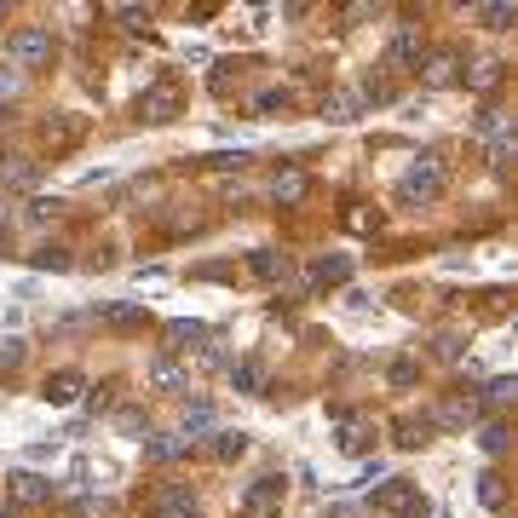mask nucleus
<instances>
[{"mask_svg": "<svg viewBox=\"0 0 518 518\" xmlns=\"http://www.w3.org/2000/svg\"><path fill=\"white\" fill-rule=\"evenodd\" d=\"M438 196H444V162L421 156V162L398 179V202H403V208H415V202L426 208V202H438Z\"/></svg>", "mask_w": 518, "mask_h": 518, "instance_id": "1", "label": "nucleus"}, {"mask_svg": "<svg viewBox=\"0 0 518 518\" xmlns=\"http://www.w3.org/2000/svg\"><path fill=\"white\" fill-rule=\"evenodd\" d=\"M185 110V93H179V81H150L139 93V116L150 121V127H162V121H173Z\"/></svg>", "mask_w": 518, "mask_h": 518, "instance_id": "2", "label": "nucleus"}, {"mask_svg": "<svg viewBox=\"0 0 518 518\" xmlns=\"http://www.w3.org/2000/svg\"><path fill=\"white\" fill-rule=\"evenodd\" d=\"M375 513H392V518H426V495L415 490V484L392 478V484H380V490H375Z\"/></svg>", "mask_w": 518, "mask_h": 518, "instance_id": "3", "label": "nucleus"}, {"mask_svg": "<svg viewBox=\"0 0 518 518\" xmlns=\"http://www.w3.org/2000/svg\"><path fill=\"white\" fill-rule=\"evenodd\" d=\"M478 139H490V162H495V167L513 162V150H518L513 116H501V110H484V116H478Z\"/></svg>", "mask_w": 518, "mask_h": 518, "instance_id": "4", "label": "nucleus"}, {"mask_svg": "<svg viewBox=\"0 0 518 518\" xmlns=\"http://www.w3.org/2000/svg\"><path fill=\"white\" fill-rule=\"evenodd\" d=\"M6 52H12V64L41 70V64H52V35H47V29H18V35L6 41Z\"/></svg>", "mask_w": 518, "mask_h": 518, "instance_id": "5", "label": "nucleus"}, {"mask_svg": "<svg viewBox=\"0 0 518 518\" xmlns=\"http://www.w3.org/2000/svg\"><path fill=\"white\" fill-rule=\"evenodd\" d=\"M6 495H12V507H47L52 478H41V472H12V478H6Z\"/></svg>", "mask_w": 518, "mask_h": 518, "instance_id": "6", "label": "nucleus"}, {"mask_svg": "<svg viewBox=\"0 0 518 518\" xmlns=\"http://www.w3.org/2000/svg\"><path fill=\"white\" fill-rule=\"evenodd\" d=\"M421 58H426L421 35H415V29H398V35H392V47H386V70L409 75V70H421Z\"/></svg>", "mask_w": 518, "mask_h": 518, "instance_id": "7", "label": "nucleus"}, {"mask_svg": "<svg viewBox=\"0 0 518 518\" xmlns=\"http://www.w3.org/2000/svg\"><path fill=\"white\" fill-rule=\"evenodd\" d=\"M150 518H202V507H196V495H190V484H167V490L156 495V507H150Z\"/></svg>", "mask_w": 518, "mask_h": 518, "instance_id": "8", "label": "nucleus"}, {"mask_svg": "<svg viewBox=\"0 0 518 518\" xmlns=\"http://www.w3.org/2000/svg\"><path fill=\"white\" fill-rule=\"evenodd\" d=\"M283 478H277V472H271V478H259L254 490H248V501H242V513L248 518H265V513H277V507H283Z\"/></svg>", "mask_w": 518, "mask_h": 518, "instance_id": "9", "label": "nucleus"}, {"mask_svg": "<svg viewBox=\"0 0 518 518\" xmlns=\"http://www.w3.org/2000/svg\"><path fill=\"white\" fill-rule=\"evenodd\" d=\"M421 421L426 426H472L478 421V398H449V403H438V409H426Z\"/></svg>", "mask_w": 518, "mask_h": 518, "instance_id": "10", "label": "nucleus"}, {"mask_svg": "<svg viewBox=\"0 0 518 518\" xmlns=\"http://www.w3.org/2000/svg\"><path fill=\"white\" fill-rule=\"evenodd\" d=\"M311 283H317V288H340V283H352V259H346V254H323L317 265H311Z\"/></svg>", "mask_w": 518, "mask_h": 518, "instance_id": "11", "label": "nucleus"}, {"mask_svg": "<svg viewBox=\"0 0 518 518\" xmlns=\"http://www.w3.org/2000/svg\"><path fill=\"white\" fill-rule=\"evenodd\" d=\"M81 386H87V380H81V369H58V375H47L41 398H47V403H75V398H81Z\"/></svg>", "mask_w": 518, "mask_h": 518, "instance_id": "12", "label": "nucleus"}, {"mask_svg": "<svg viewBox=\"0 0 518 518\" xmlns=\"http://www.w3.org/2000/svg\"><path fill=\"white\" fill-rule=\"evenodd\" d=\"M35 185V162H29V156H6V162H0V196H6V190H29Z\"/></svg>", "mask_w": 518, "mask_h": 518, "instance_id": "13", "label": "nucleus"}, {"mask_svg": "<svg viewBox=\"0 0 518 518\" xmlns=\"http://www.w3.org/2000/svg\"><path fill=\"white\" fill-rule=\"evenodd\" d=\"M150 386H162V392H185L190 375L173 363V357H156V363H150Z\"/></svg>", "mask_w": 518, "mask_h": 518, "instance_id": "14", "label": "nucleus"}, {"mask_svg": "<svg viewBox=\"0 0 518 518\" xmlns=\"http://www.w3.org/2000/svg\"><path fill=\"white\" fill-rule=\"evenodd\" d=\"M208 455L213 461H242V455H248V432H213Z\"/></svg>", "mask_w": 518, "mask_h": 518, "instance_id": "15", "label": "nucleus"}, {"mask_svg": "<svg viewBox=\"0 0 518 518\" xmlns=\"http://www.w3.org/2000/svg\"><path fill=\"white\" fill-rule=\"evenodd\" d=\"M254 277H265V283H277V277H288V254H277V248H254Z\"/></svg>", "mask_w": 518, "mask_h": 518, "instance_id": "16", "label": "nucleus"}, {"mask_svg": "<svg viewBox=\"0 0 518 518\" xmlns=\"http://www.w3.org/2000/svg\"><path fill=\"white\" fill-rule=\"evenodd\" d=\"M231 386H236V392H248V398H259V392H265V363H254V357H248V363H236Z\"/></svg>", "mask_w": 518, "mask_h": 518, "instance_id": "17", "label": "nucleus"}, {"mask_svg": "<svg viewBox=\"0 0 518 518\" xmlns=\"http://www.w3.org/2000/svg\"><path fill=\"white\" fill-rule=\"evenodd\" d=\"M144 455L150 461H179V455H190V444L179 432H162V438H144Z\"/></svg>", "mask_w": 518, "mask_h": 518, "instance_id": "18", "label": "nucleus"}, {"mask_svg": "<svg viewBox=\"0 0 518 518\" xmlns=\"http://www.w3.org/2000/svg\"><path fill=\"white\" fill-rule=\"evenodd\" d=\"M98 317H104L110 329H144V323H150L144 306H98Z\"/></svg>", "mask_w": 518, "mask_h": 518, "instance_id": "19", "label": "nucleus"}, {"mask_svg": "<svg viewBox=\"0 0 518 518\" xmlns=\"http://www.w3.org/2000/svg\"><path fill=\"white\" fill-rule=\"evenodd\" d=\"M472 18H478L484 29H513L518 24V6H513V0H495V6H478Z\"/></svg>", "mask_w": 518, "mask_h": 518, "instance_id": "20", "label": "nucleus"}, {"mask_svg": "<svg viewBox=\"0 0 518 518\" xmlns=\"http://www.w3.org/2000/svg\"><path fill=\"white\" fill-rule=\"evenodd\" d=\"M306 190H311V179H306V173H283V179H277V190H271V196H277V202H283V208H294V202H306Z\"/></svg>", "mask_w": 518, "mask_h": 518, "instance_id": "21", "label": "nucleus"}, {"mask_svg": "<svg viewBox=\"0 0 518 518\" xmlns=\"http://www.w3.org/2000/svg\"><path fill=\"white\" fill-rule=\"evenodd\" d=\"M467 87H472V93H495V87H501V64H495V58L472 64V70H467Z\"/></svg>", "mask_w": 518, "mask_h": 518, "instance_id": "22", "label": "nucleus"}, {"mask_svg": "<svg viewBox=\"0 0 518 518\" xmlns=\"http://www.w3.org/2000/svg\"><path fill=\"white\" fill-rule=\"evenodd\" d=\"M455 70H461V58H455V52H432L426 81H432V87H449V81H455Z\"/></svg>", "mask_w": 518, "mask_h": 518, "instance_id": "23", "label": "nucleus"}, {"mask_svg": "<svg viewBox=\"0 0 518 518\" xmlns=\"http://www.w3.org/2000/svg\"><path fill=\"white\" fill-rule=\"evenodd\" d=\"M196 432H213V409H208V403H190V409H185V432H179V438L190 444Z\"/></svg>", "mask_w": 518, "mask_h": 518, "instance_id": "24", "label": "nucleus"}, {"mask_svg": "<svg viewBox=\"0 0 518 518\" xmlns=\"http://www.w3.org/2000/svg\"><path fill=\"white\" fill-rule=\"evenodd\" d=\"M340 449H346V455H363V449H369V426H363V421H340Z\"/></svg>", "mask_w": 518, "mask_h": 518, "instance_id": "25", "label": "nucleus"}, {"mask_svg": "<svg viewBox=\"0 0 518 518\" xmlns=\"http://www.w3.org/2000/svg\"><path fill=\"white\" fill-rule=\"evenodd\" d=\"M29 265H35V271H70V248H35Z\"/></svg>", "mask_w": 518, "mask_h": 518, "instance_id": "26", "label": "nucleus"}, {"mask_svg": "<svg viewBox=\"0 0 518 518\" xmlns=\"http://www.w3.org/2000/svg\"><path fill=\"white\" fill-rule=\"evenodd\" d=\"M58 213H64V202H58V196H35V202L24 208V219H29V225H47V219H58Z\"/></svg>", "mask_w": 518, "mask_h": 518, "instance_id": "27", "label": "nucleus"}, {"mask_svg": "<svg viewBox=\"0 0 518 518\" xmlns=\"http://www.w3.org/2000/svg\"><path fill=\"white\" fill-rule=\"evenodd\" d=\"M323 116H329V121H352V116H357V98H352V93L323 98Z\"/></svg>", "mask_w": 518, "mask_h": 518, "instance_id": "28", "label": "nucleus"}, {"mask_svg": "<svg viewBox=\"0 0 518 518\" xmlns=\"http://www.w3.org/2000/svg\"><path fill=\"white\" fill-rule=\"evenodd\" d=\"M426 432H432L426 421H398V444H403V449H421V444H426Z\"/></svg>", "mask_w": 518, "mask_h": 518, "instance_id": "29", "label": "nucleus"}, {"mask_svg": "<svg viewBox=\"0 0 518 518\" xmlns=\"http://www.w3.org/2000/svg\"><path fill=\"white\" fill-rule=\"evenodd\" d=\"M167 340H179V346H185V340H208V329L190 323V317H179V323H167Z\"/></svg>", "mask_w": 518, "mask_h": 518, "instance_id": "30", "label": "nucleus"}, {"mask_svg": "<svg viewBox=\"0 0 518 518\" xmlns=\"http://www.w3.org/2000/svg\"><path fill=\"white\" fill-rule=\"evenodd\" d=\"M254 156L248 150H219V156H208V167H219V173H236V167H248Z\"/></svg>", "mask_w": 518, "mask_h": 518, "instance_id": "31", "label": "nucleus"}, {"mask_svg": "<svg viewBox=\"0 0 518 518\" xmlns=\"http://www.w3.org/2000/svg\"><path fill=\"white\" fill-rule=\"evenodd\" d=\"M346 231H380V213H369V208H346Z\"/></svg>", "mask_w": 518, "mask_h": 518, "instance_id": "32", "label": "nucleus"}, {"mask_svg": "<svg viewBox=\"0 0 518 518\" xmlns=\"http://www.w3.org/2000/svg\"><path fill=\"white\" fill-rule=\"evenodd\" d=\"M478 501H484V507H501V478H495V472L478 478Z\"/></svg>", "mask_w": 518, "mask_h": 518, "instance_id": "33", "label": "nucleus"}, {"mask_svg": "<svg viewBox=\"0 0 518 518\" xmlns=\"http://www.w3.org/2000/svg\"><path fill=\"white\" fill-rule=\"evenodd\" d=\"M75 518H116V501H93V495H87V501L75 507Z\"/></svg>", "mask_w": 518, "mask_h": 518, "instance_id": "34", "label": "nucleus"}, {"mask_svg": "<svg viewBox=\"0 0 518 518\" xmlns=\"http://www.w3.org/2000/svg\"><path fill=\"white\" fill-rule=\"evenodd\" d=\"M513 392H518V386H513V375H501V380H490V392H484V398H490L495 409H501V403H513Z\"/></svg>", "mask_w": 518, "mask_h": 518, "instance_id": "35", "label": "nucleus"}, {"mask_svg": "<svg viewBox=\"0 0 518 518\" xmlns=\"http://www.w3.org/2000/svg\"><path fill=\"white\" fill-rule=\"evenodd\" d=\"M432 357L455 363V357H461V340H455V334H438V340H432Z\"/></svg>", "mask_w": 518, "mask_h": 518, "instance_id": "36", "label": "nucleus"}, {"mask_svg": "<svg viewBox=\"0 0 518 518\" xmlns=\"http://www.w3.org/2000/svg\"><path fill=\"white\" fill-rule=\"evenodd\" d=\"M478 444L490 449V455H501V449H507V432H501V421H490V426H484V438H478Z\"/></svg>", "mask_w": 518, "mask_h": 518, "instance_id": "37", "label": "nucleus"}, {"mask_svg": "<svg viewBox=\"0 0 518 518\" xmlns=\"http://www.w3.org/2000/svg\"><path fill=\"white\" fill-rule=\"evenodd\" d=\"M254 110H259V116H271V110H288V93H259Z\"/></svg>", "mask_w": 518, "mask_h": 518, "instance_id": "38", "label": "nucleus"}, {"mask_svg": "<svg viewBox=\"0 0 518 518\" xmlns=\"http://www.w3.org/2000/svg\"><path fill=\"white\" fill-rule=\"evenodd\" d=\"M116 18L127 29H144V24H150V12H139V6H116Z\"/></svg>", "mask_w": 518, "mask_h": 518, "instance_id": "39", "label": "nucleus"}, {"mask_svg": "<svg viewBox=\"0 0 518 518\" xmlns=\"http://www.w3.org/2000/svg\"><path fill=\"white\" fill-rule=\"evenodd\" d=\"M12 98H18V75H12V70H0V110H6Z\"/></svg>", "mask_w": 518, "mask_h": 518, "instance_id": "40", "label": "nucleus"}, {"mask_svg": "<svg viewBox=\"0 0 518 518\" xmlns=\"http://www.w3.org/2000/svg\"><path fill=\"white\" fill-rule=\"evenodd\" d=\"M415 380V363H392V386H409Z\"/></svg>", "mask_w": 518, "mask_h": 518, "instance_id": "41", "label": "nucleus"}, {"mask_svg": "<svg viewBox=\"0 0 518 518\" xmlns=\"http://www.w3.org/2000/svg\"><path fill=\"white\" fill-rule=\"evenodd\" d=\"M6 208H12V202H6V196H0V225H6Z\"/></svg>", "mask_w": 518, "mask_h": 518, "instance_id": "42", "label": "nucleus"}, {"mask_svg": "<svg viewBox=\"0 0 518 518\" xmlns=\"http://www.w3.org/2000/svg\"><path fill=\"white\" fill-rule=\"evenodd\" d=\"M0 18H6V6H0Z\"/></svg>", "mask_w": 518, "mask_h": 518, "instance_id": "43", "label": "nucleus"}]
</instances>
